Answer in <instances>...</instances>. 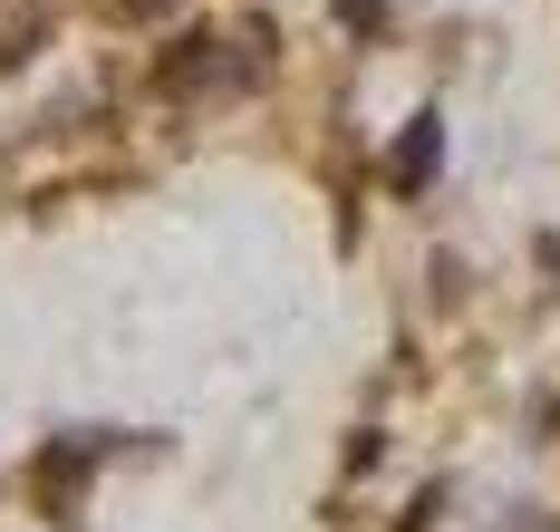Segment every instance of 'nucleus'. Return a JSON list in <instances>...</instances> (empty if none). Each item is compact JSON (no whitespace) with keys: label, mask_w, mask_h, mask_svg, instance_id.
<instances>
[{"label":"nucleus","mask_w":560,"mask_h":532,"mask_svg":"<svg viewBox=\"0 0 560 532\" xmlns=\"http://www.w3.org/2000/svg\"><path fill=\"white\" fill-rule=\"evenodd\" d=\"M97 436H49V455L30 465V494H39V513H49L58 532L78 523V504H88V474H97Z\"/></svg>","instance_id":"obj_1"},{"label":"nucleus","mask_w":560,"mask_h":532,"mask_svg":"<svg viewBox=\"0 0 560 532\" xmlns=\"http://www.w3.org/2000/svg\"><path fill=\"white\" fill-rule=\"evenodd\" d=\"M435 165H445V117L425 107V117H406V136L387 146V184H396V194H425Z\"/></svg>","instance_id":"obj_2"},{"label":"nucleus","mask_w":560,"mask_h":532,"mask_svg":"<svg viewBox=\"0 0 560 532\" xmlns=\"http://www.w3.org/2000/svg\"><path fill=\"white\" fill-rule=\"evenodd\" d=\"M97 20L107 30H155V20H174V0H97Z\"/></svg>","instance_id":"obj_3"},{"label":"nucleus","mask_w":560,"mask_h":532,"mask_svg":"<svg viewBox=\"0 0 560 532\" xmlns=\"http://www.w3.org/2000/svg\"><path fill=\"white\" fill-rule=\"evenodd\" d=\"M39 30H49V20H39V10H20V20L0 30V68H20V59H30V49H39Z\"/></svg>","instance_id":"obj_4"},{"label":"nucleus","mask_w":560,"mask_h":532,"mask_svg":"<svg viewBox=\"0 0 560 532\" xmlns=\"http://www.w3.org/2000/svg\"><path fill=\"white\" fill-rule=\"evenodd\" d=\"M338 30H348V39H377V30H387V0H338Z\"/></svg>","instance_id":"obj_5"},{"label":"nucleus","mask_w":560,"mask_h":532,"mask_svg":"<svg viewBox=\"0 0 560 532\" xmlns=\"http://www.w3.org/2000/svg\"><path fill=\"white\" fill-rule=\"evenodd\" d=\"M435 513H445V484H425V494L396 513V532H435Z\"/></svg>","instance_id":"obj_6"}]
</instances>
